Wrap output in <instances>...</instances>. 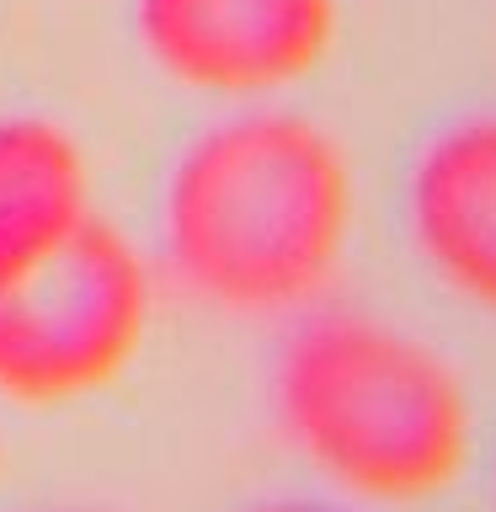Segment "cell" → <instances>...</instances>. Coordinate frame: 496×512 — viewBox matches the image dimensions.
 Masks as SVG:
<instances>
[{
	"label": "cell",
	"instance_id": "7a4b0ae2",
	"mask_svg": "<svg viewBox=\"0 0 496 512\" xmlns=\"http://www.w3.org/2000/svg\"><path fill=\"white\" fill-rule=\"evenodd\" d=\"M278 422L326 480L368 502H422L459 475L470 400L422 336L374 315H315L283 342Z\"/></svg>",
	"mask_w": 496,
	"mask_h": 512
},
{
	"label": "cell",
	"instance_id": "6da1fadb",
	"mask_svg": "<svg viewBox=\"0 0 496 512\" xmlns=\"http://www.w3.org/2000/svg\"><path fill=\"white\" fill-rule=\"evenodd\" d=\"M352 224L347 155L299 112H235L176 155L160 198L166 262L230 315L294 310L331 278Z\"/></svg>",
	"mask_w": 496,
	"mask_h": 512
},
{
	"label": "cell",
	"instance_id": "52a82bcc",
	"mask_svg": "<svg viewBox=\"0 0 496 512\" xmlns=\"http://www.w3.org/2000/svg\"><path fill=\"white\" fill-rule=\"evenodd\" d=\"M256 512H320V507H256Z\"/></svg>",
	"mask_w": 496,
	"mask_h": 512
},
{
	"label": "cell",
	"instance_id": "8992f818",
	"mask_svg": "<svg viewBox=\"0 0 496 512\" xmlns=\"http://www.w3.org/2000/svg\"><path fill=\"white\" fill-rule=\"evenodd\" d=\"M91 219V176L80 144L59 123L0 118V288L38 267Z\"/></svg>",
	"mask_w": 496,
	"mask_h": 512
},
{
	"label": "cell",
	"instance_id": "5b68a950",
	"mask_svg": "<svg viewBox=\"0 0 496 512\" xmlns=\"http://www.w3.org/2000/svg\"><path fill=\"white\" fill-rule=\"evenodd\" d=\"M411 235L427 267L496 315V112L443 128L411 171Z\"/></svg>",
	"mask_w": 496,
	"mask_h": 512
},
{
	"label": "cell",
	"instance_id": "277c9868",
	"mask_svg": "<svg viewBox=\"0 0 496 512\" xmlns=\"http://www.w3.org/2000/svg\"><path fill=\"white\" fill-rule=\"evenodd\" d=\"M336 0H134V32L176 86L267 96L331 48Z\"/></svg>",
	"mask_w": 496,
	"mask_h": 512
},
{
	"label": "cell",
	"instance_id": "3957f363",
	"mask_svg": "<svg viewBox=\"0 0 496 512\" xmlns=\"http://www.w3.org/2000/svg\"><path fill=\"white\" fill-rule=\"evenodd\" d=\"M150 326V272L107 219H86L0 288V395L64 406L128 368Z\"/></svg>",
	"mask_w": 496,
	"mask_h": 512
}]
</instances>
